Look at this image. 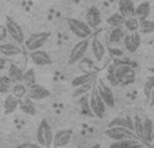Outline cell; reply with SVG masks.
Listing matches in <instances>:
<instances>
[{
    "mask_svg": "<svg viewBox=\"0 0 154 148\" xmlns=\"http://www.w3.org/2000/svg\"><path fill=\"white\" fill-rule=\"evenodd\" d=\"M108 127H125L134 131V121L130 117H115L108 123Z\"/></svg>",
    "mask_w": 154,
    "mask_h": 148,
    "instance_id": "25",
    "label": "cell"
},
{
    "mask_svg": "<svg viewBox=\"0 0 154 148\" xmlns=\"http://www.w3.org/2000/svg\"><path fill=\"white\" fill-rule=\"evenodd\" d=\"M85 19H87L88 24H89L92 28H97L101 23V12L96 5H92V7L88 8L87 15H85Z\"/></svg>",
    "mask_w": 154,
    "mask_h": 148,
    "instance_id": "15",
    "label": "cell"
},
{
    "mask_svg": "<svg viewBox=\"0 0 154 148\" xmlns=\"http://www.w3.org/2000/svg\"><path fill=\"white\" fill-rule=\"evenodd\" d=\"M5 27L8 30V34H10V38L14 40V42L19 43V45H24V32L22 30V27L14 20L11 16H7L4 22Z\"/></svg>",
    "mask_w": 154,
    "mask_h": 148,
    "instance_id": "8",
    "label": "cell"
},
{
    "mask_svg": "<svg viewBox=\"0 0 154 148\" xmlns=\"http://www.w3.org/2000/svg\"><path fill=\"white\" fill-rule=\"evenodd\" d=\"M30 98H32L34 101H41V100H45V98H49L51 96L50 90L46 89L45 86L39 84H35L32 86L29 87V93H27Z\"/></svg>",
    "mask_w": 154,
    "mask_h": 148,
    "instance_id": "12",
    "label": "cell"
},
{
    "mask_svg": "<svg viewBox=\"0 0 154 148\" xmlns=\"http://www.w3.org/2000/svg\"><path fill=\"white\" fill-rule=\"evenodd\" d=\"M139 26H141V20H139L137 16H130V18H126L125 28L127 30L128 32L139 31Z\"/></svg>",
    "mask_w": 154,
    "mask_h": 148,
    "instance_id": "29",
    "label": "cell"
},
{
    "mask_svg": "<svg viewBox=\"0 0 154 148\" xmlns=\"http://www.w3.org/2000/svg\"><path fill=\"white\" fill-rule=\"evenodd\" d=\"M19 104H20V100L18 97L11 93L7 97L4 98V102H3V106H4V113L5 114H11L19 108Z\"/></svg>",
    "mask_w": 154,
    "mask_h": 148,
    "instance_id": "18",
    "label": "cell"
},
{
    "mask_svg": "<svg viewBox=\"0 0 154 148\" xmlns=\"http://www.w3.org/2000/svg\"><path fill=\"white\" fill-rule=\"evenodd\" d=\"M107 78H108V82L111 85H119V82H118V79H116V74H115V65L114 64L107 67Z\"/></svg>",
    "mask_w": 154,
    "mask_h": 148,
    "instance_id": "37",
    "label": "cell"
},
{
    "mask_svg": "<svg viewBox=\"0 0 154 148\" xmlns=\"http://www.w3.org/2000/svg\"><path fill=\"white\" fill-rule=\"evenodd\" d=\"M89 104H91V108H92L95 116H97L99 119H103L108 106L106 105L104 100L101 98L100 93H99V90H97V84H96V82H95V85H93L92 92H91V94H89Z\"/></svg>",
    "mask_w": 154,
    "mask_h": 148,
    "instance_id": "4",
    "label": "cell"
},
{
    "mask_svg": "<svg viewBox=\"0 0 154 148\" xmlns=\"http://www.w3.org/2000/svg\"><path fill=\"white\" fill-rule=\"evenodd\" d=\"M126 34H127V30L125 28V26L112 27V30L109 31V34H108V43H111V45H115V43L123 42Z\"/></svg>",
    "mask_w": 154,
    "mask_h": 148,
    "instance_id": "17",
    "label": "cell"
},
{
    "mask_svg": "<svg viewBox=\"0 0 154 148\" xmlns=\"http://www.w3.org/2000/svg\"><path fill=\"white\" fill-rule=\"evenodd\" d=\"M79 104L81 105V111L84 114H88V116H95V113H93L92 108H91V104H89V98L87 97V96H82L81 98H80Z\"/></svg>",
    "mask_w": 154,
    "mask_h": 148,
    "instance_id": "34",
    "label": "cell"
},
{
    "mask_svg": "<svg viewBox=\"0 0 154 148\" xmlns=\"http://www.w3.org/2000/svg\"><path fill=\"white\" fill-rule=\"evenodd\" d=\"M95 78H96V73L85 72V73L80 74V75H76L75 78L72 79V86L73 87H79V86H81V85L88 84V82L95 81Z\"/></svg>",
    "mask_w": 154,
    "mask_h": 148,
    "instance_id": "21",
    "label": "cell"
},
{
    "mask_svg": "<svg viewBox=\"0 0 154 148\" xmlns=\"http://www.w3.org/2000/svg\"><path fill=\"white\" fill-rule=\"evenodd\" d=\"M95 82L96 81H92V82H88V84H85V85H81V86H79V87H75V92H73L72 96L73 97H79V96L85 94V92H88L89 89H92L93 87Z\"/></svg>",
    "mask_w": 154,
    "mask_h": 148,
    "instance_id": "36",
    "label": "cell"
},
{
    "mask_svg": "<svg viewBox=\"0 0 154 148\" xmlns=\"http://www.w3.org/2000/svg\"><path fill=\"white\" fill-rule=\"evenodd\" d=\"M149 70H150V72H152V73L154 74V67H149Z\"/></svg>",
    "mask_w": 154,
    "mask_h": 148,
    "instance_id": "41",
    "label": "cell"
},
{
    "mask_svg": "<svg viewBox=\"0 0 154 148\" xmlns=\"http://www.w3.org/2000/svg\"><path fill=\"white\" fill-rule=\"evenodd\" d=\"M68 27L70 32L80 39H85L92 35V27L88 24L87 20H80V19H68Z\"/></svg>",
    "mask_w": 154,
    "mask_h": 148,
    "instance_id": "3",
    "label": "cell"
},
{
    "mask_svg": "<svg viewBox=\"0 0 154 148\" xmlns=\"http://www.w3.org/2000/svg\"><path fill=\"white\" fill-rule=\"evenodd\" d=\"M153 89H154V74L147 77L146 82H145V85H143V92H145V96H146L147 100H149L150 96H152Z\"/></svg>",
    "mask_w": 154,
    "mask_h": 148,
    "instance_id": "35",
    "label": "cell"
},
{
    "mask_svg": "<svg viewBox=\"0 0 154 148\" xmlns=\"http://www.w3.org/2000/svg\"><path fill=\"white\" fill-rule=\"evenodd\" d=\"M118 7H119V12H122L126 18H130V16H135V8L137 5L134 4L133 0H119L118 3Z\"/></svg>",
    "mask_w": 154,
    "mask_h": 148,
    "instance_id": "19",
    "label": "cell"
},
{
    "mask_svg": "<svg viewBox=\"0 0 154 148\" xmlns=\"http://www.w3.org/2000/svg\"><path fill=\"white\" fill-rule=\"evenodd\" d=\"M128 146H146L139 139H125V140H115L111 143V147H128Z\"/></svg>",
    "mask_w": 154,
    "mask_h": 148,
    "instance_id": "28",
    "label": "cell"
},
{
    "mask_svg": "<svg viewBox=\"0 0 154 148\" xmlns=\"http://www.w3.org/2000/svg\"><path fill=\"white\" fill-rule=\"evenodd\" d=\"M134 132L137 135V139L143 141V119L139 116H134Z\"/></svg>",
    "mask_w": 154,
    "mask_h": 148,
    "instance_id": "30",
    "label": "cell"
},
{
    "mask_svg": "<svg viewBox=\"0 0 154 148\" xmlns=\"http://www.w3.org/2000/svg\"><path fill=\"white\" fill-rule=\"evenodd\" d=\"M149 101H150V104H152V105H154V89H153V92H152V96H150Z\"/></svg>",
    "mask_w": 154,
    "mask_h": 148,
    "instance_id": "40",
    "label": "cell"
},
{
    "mask_svg": "<svg viewBox=\"0 0 154 148\" xmlns=\"http://www.w3.org/2000/svg\"><path fill=\"white\" fill-rule=\"evenodd\" d=\"M50 35L51 34L49 31L34 32V34H31L24 40V47H26L27 51H34V50H38V49H42L43 45L49 40Z\"/></svg>",
    "mask_w": 154,
    "mask_h": 148,
    "instance_id": "5",
    "label": "cell"
},
{
    "mask_svg": "<svg viewBox=\"0 0 154 148\" xmlns=\"http://www.w3.org/2000/svg\"><path fill=\"white\" fill-rule=\"evenodd\" d=\"M10 37V34H8V30L7 27H5V24L2 27V34H0V40H5V38Z\"/></svg>",
    "mask_w": 154,
    "mask_h": 148,
    "instance_id": "39",
    "label": "cell"
},
{
    "mask_svg": "<svg viewBox=\"0 0 154 148\" xmlns=\"http://www.w3.org/2000/svg\"><path fill=\"white\" fill-rule=\"evenodd\" d=\"M73 138V131L72 129H60L54 133V147H65L70 143Z\"/></svg>",
    "mask_w": 154,
    "mask_h": 148,
    "instance_id": "14",
    "label": "cell"
},
{
    "mask_svg": "<svg viewBox=\"0 0 154 148\" xmlns=\"http://www.w3.org/2000/svg\"><path fill=\"white\" fill-rule=\"evenodd\" d=\"M12 84H15V82L10 78L8 74L7 75H2V78H0V92H2L3 94L11 92V90H12V86H14Z\"/></svg>",
    "mask_w": 154,
    "mask_h": 148,
    "instance_id": "31",
    "label": "cell"
},
{
    "mask_svg": "<svg viewBox=\"0 0 154 148\" xmlns=\"http://www.w3.org/2000/svg\"><path fill=\"white\" fill-rule=\"evenodd\" d=\"M11 93H12L15 97H18L19 100H22V98H24L27 96V93H29V87H27L23 82H15L14 86H12Z\"/></svg>",
    "mask_w": 154,
    "mask_h": 148,
    "instance_id": "27",
    "label": "cell"
},
{
    "mask_svg": "<svg viewBox=\"0 0 154 148\" xmlns=\"http://www.w3.org/2000/svg\"><path fill=\"white\" fill-rule=\"evenodd\" d=\"M154 136V124L149 117L143 119V141L146 146H152Z\"/></svg>",
    "mask_w": 154,
    "mask_h": 148,
    "instance_id": "20",
    "label": "cell"
},
{
    "mask_svg": "<svg viewBox=\"0 0 154 148\" xmlns=\"http://www.w3.org/2000/svg\"><path fill=\"white\" fill-rule=\"evenodd\" d=\"M8 1H10V0H8Z\"/></svg>",
    "mask_w": 154,
    "mask_h": 148,
    "instance_id": "43",
    "label": "cell"
},
{
    "mask_svg": "<svg viewBox=\"0 0 154 148\" xmlns=\"http://www.w3.org/2000/svg\"><path fill=\"white\" fill-rule=\"evenodd\" d=\"M125 22H126V16L123 15L122 12H115L112 13L111 16H108L107 19V24L111 27H120V26H125Z\"/></svg>",
    "mask_w": 154,
    "mask_h": 148,
    "instance_id": "26",
    "label": "cell"
},
{
    "mask_svg": "<svg viewBox=\"0 0 154 148\" xmlns=\"http://www.w3.org/2000/svg\"><path fill=\"white\" fill-rule=\"evenodd\" d=\"M115 74H116V79L119 85L122 86H127V85L134 84L135 81V69L131 66L130 61H122V59H115Z\"/></svg>",
    "mask_w": 154,
    "mask_h": 148,
    "instance_id": "1",
    "label": "cell"
},
{
    "mask_svg": "<svg viewBox=\"0 0 154 148\" xmlns=\"http://www.w3.org/2000/svg\"><path fill=\"white\" fill-rule=\"evenodd\" d=\"M41 147V144L39 143H37V144H32V143H22V144H19L16 148H39Z\"/></svg>",
    "mask_w": 154,
    "mask_h": 148,
    "instance_id": "38",
    "label": "cell"
},
{
    "mask_svg": "<svg viewBox=\"0 0 154 148\" xmlns=\"http://www.w3.org/2000/svg\"><path fill=\"white\" fill-rule=\"evenodd\" d=\"M30 59H31V62L34 65H37V66H50V65L53 64V59L49 55V53L42 50V49L30 51Z\"/></svg>",
    "mask_w": 154,
    "mask_h": 148,
    "instance_id": "10",
    "label": "cell"
},
{
    "mask_svg": "<svg viewBox=\"0 0 154 148\" xmlns=\"http://www.w3.org/2000/svg\"><path fill=\"white\" fill-rule=\"evenodd\" d=\"M8 75L12 79L14 82H22L23 81V75H24V70L22 67H19L16 64L11 62L8 66Z\"/></svg>",
    "mask_w": 154,
    "mask_h": 148,
    "instance_id": "23",
    "label": "cell"
},
{
    "mask_svg": "<svg viewBox=\"0 0 154 148\" xmlns=\"http://www.w3.org/2000/svg\"><path fill=\"white\" fill-rule=\"evenodd\" d=\"M123 45H125L126 50L128 53H135L141 46V32L139 31H133L126 34L125 39H123Z\"/></svg>",
    "mask_w": 154,
    "mask_h": 148,
    "instance_id": "11",
    "label": "cell"
},
{
    "mask_svg": "<svg viewBox=\"0 0 154 148\" xmlns=\"http://www.w3.org/2000/svg\"><path fill=\"white\" fill-rule=\"evenodd\" d=\"M152 146H154V136H153V141H152Z\"/></svg>",
    "mask_w": 154,
    "mask_h": 148,
    "instance_id": "42",
    "label": "cell"
},
{
    "mask_svg": "<svg viewBox=\"0 0 154 148\" xmlns=\"http://www.w3.org/2000/svg\"><path fill=\"white\" fill-rule=\"evenodd\" d=\"M91 51H92L93 57H95V59L97 62H103V59L106 58L107 54L106 46L97 37H93V39L91 40Z\"/></svg>",
    "mask_w": 154,
    "mask_h": 148,
    "instance_id": "13",
    "label": "cell"
},
{
    "mask_svg": "<svg viewBox=\"0 0 154 148\" xmlns=\"http://www.w3.org/2000/svg\"><path fill=\"white\" fill-rule=\"evenodd\" d=\"M150 11H152V5H150L149 1H142L137 5L135 8V16L139 19V20H143V19H147L150 15Z\"/></svg>",
    "mask_w": 154,
    "mask_h": 148,
    "instance_id": "24",
    "label": "cell"
},
{
    "mask_svg": "<svg viewBox=\"0 0 154 148\" xmlns=\"http://www.w3.org/2000/svg\"><path fill=\"white\" fill-rule=\"evenodd\" d=\"M19 109H20L23 113L26 114H30V116H34L37 109H35V105H34V100L30 98L29 96H26L24 98L20 100V104H19Z\"/></svg>",
    "mask_w": 154,
    "mask_h": 148,
    "instance_id": "22",
    "label": "cell"
},
{
    "mask_svg": "<svg viewBox=\"0 0 154 148\" xmlns=\"http://www.w3.org/2000/svg\"><path fill=\"white\" fill-rule=\"evenodd\" d=\"M23 82L27 87L32 86V85L37 84V75H35V70L34 69H27L24 72V75H23Z\"/></svg>",
    "mask_w": 154,
    "mask_h": 148,
    "instance_id": "32",
    "label": "cell"
},
{
    "mask_svg": "<svg viewBox=\"0 0 154 148\" xmlns=\"http://www.w3.org/2000/svg\"><path fill=\"white\" fill-rule=\"evenodd\" d=\"M96 84H97V90H99V93H100L101 98L104 100V102H106V105L108 106V108H114L115 97H114V93H112L111 87L108 86V84L101 78H99L97 81H96Z\"/></svg>",
    "mask_w": 154,
    "mask_h": 148,
    "instance_id": "9",
    "label": "cell"
},
{
    "mask_svg": "<svg viewBox=\"0 0 154 148\" xmlns=\"http://www.w3.org/2000/svg\"><path fill=\"white\" fill-rule=\"evenodd\" d=\"M23 53L22 47L19 46V43H3L0 45V54L3 57H7V58H14L16 55H20Z\"/></svg>",
    "mask_w": 154,
    "mask_h": 148,
    "instance_id": "16",
    "label": "cell"
},
{
    "mask_svg": "<svg viewBox=\"0 0 154 148\" xmlns=\"http://www.w3.org/2000/svg\"><path fill=\"white\" fill-rule=\"evenodd\" d=\"M53 141H54L53 129H51L50 124L46 120H42L37 129V143H39L41 147L49 148L53 146Z\"/></svg>",
    "mask_w": 154,
    "mask_h": 148,
    "instance_id": "2",
    "label": "cell"
},
{
    "mask_svg": "<svg viewBox=\"0 0 154 148\" xmlns=\"http://www.w3.org/2000/svg\"><path fill=\"white\" fill-rule=\"evenodd\" d=\"M104 135L108 139H111L112 141L125 140V139H137L135 132L125 127H108V129H106Z\"/></svg>",
    "mask_w": 154,
    "mask_h": 148,
    "instance_id": "7",
    "label": "cell"
},
{
    "mask_svg": "<svg viewBox=\"0 0 154 148\" xmlns=\"http://www.w3.org/2000/svg\"><path fill=\"white\" fill-rule=\"evenodd\" d=\"M91 47V42L88 40V38L85 39H81L76 43L75 46L72 47L69 54V64L70 65H75L77 62H80L81 59H84L85 54H87L88 49Z\"/></svg>",
    "mask_w": 154,
    "mask_h": 148,
    "instance_id": "6",
    "label": "cell"
},
{
    "mask_svg": "<svg viewBox=\"0 0 154 148\" xmlns=\"http://www.w3.org/2000/svg\"><path fill=\"white\" fill-rule=\"evenodd\" d=\"M139 32H141V34H152V32H154V22L150 20L149 18L141 20Z\"/></svg>",
    "mask_w": 154,
    "mask_h": 148,
    "instance_id": "33",
    "label": "cell"
}]
</instances>
